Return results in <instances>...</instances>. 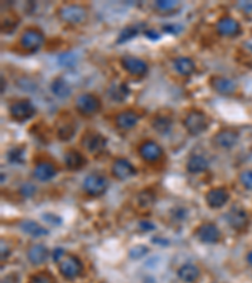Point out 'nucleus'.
Here are the masks:
<instances>
[{"mask_svg": "<svg viewBox=\"0 0 252 283\" xmlns=\"http://www.w3.org/2000/svg\"><path fill=\"white\" fill-rule=\"evenodd\" d=\"M208 85L213 92L221 96H232L237 92V85L230 77L221 76V74H213L209 77Z\"/></svg>", "mask_w": 252, "mask_h": 283, "instance_id": "f8f14e48", "label": "nucleus"}, {"mask_svg": "<svg viewBox=\"0 0 252 283\" xmlns=\"http://www.w3.org/2000/svg\"><path fill=\"white\" fill-rule=\"evenodd\" d=\"M206 203L211 209H219V208L225 207L227 202L230 200V193L226 188L218 186V188H212L207 191Z\"/></svg>", "mask_w": 252, "mask_h": 283, "instance_id": "a211bd4d", "label": "nucleus"}, {"mask_svg": "<svg viewBox=\"0 0 252 283\" xmlns=\"http://www.w3.org/2000/svg\"><path fill=\"white\" fill-rule=\"evenodd\" d=\"M28 283H56V281L50 272H38L30 276Z\"/></svg>", "mask_w": 252, "mask_h": 283, "instance_id": "473e14b6", "label": "nucleus"}, {"mask_svg": "<svg viewBox=\"0 0 252 283\" xmlns=\"http://www.w3.org/2000/svg\"><path fill=\"white\" fill-rule=\"evenodd\" d=\"M77 125L68 112H62L56 120V135L61 141H69L76 134Z\"/></svg>", "mask_w": 252, "mask_h": 283, "instance_id": "9d476101", "label": "nucleus"}, {"mask_svg": "<svg viewBox=\"0 0 252 283\" xmlns=\"http://www.w3.org/2000/svg\"><path fill=\"white\" fill-rule=\"evenodd\" d=\"M57 174V168L51 161H39L33 169V176L38 181H50Z\"/></svg>", "mask_w": 252, "mask_h": 283, "instance_id": "412c9836", "label": "nucleus"}, {"mask_svg": "<svg viewBox=\"0 0 252 283\" xmlns=\"http://www.w3.org/2000/svg\"><path fill=\"white\" fill-rule=\"evenodd\" d=\"M36 193H37V186L29 181L24 182V184H23L19 189V194L25 199L32 198V196H33Z\"/></svg>", "mask_w": 252, "mask_h": 283, "instance_id": "c9c22d12", "label": "nucleus"}, {"mask_svg": "<svg viewBox=\"0 0 252 283\" xmlns=\"http://www.w3.org/2000/svg\"><path fill=\"white\" fill-rule=\"evenodd\" d=\"M174 121L173 117L168 113H155L150 118V126L154 131L160 135H167L172 131Z\"/></svg>", "mask_w": 252, "mask_h": 283, "instance_id": "aec40b11", "label": "nucleus"}, {"mask_svg": "<svg viewBox=\"0 0 252 283\" xmlns=\"http://www.w3.org/2000/svg\"><path fill=\"white\" fill-rule=\"evenodd\" d=\"M37 110L34 107L33 102L28 98H18L9 104L8 113L13 121L17 122H25L30 120L36 114Z\"/></svg>", "mask_w": 252, "mask_h": 283, "instance_id": "39448f33", "label": "nucleus"}, {"mask_svg": "<svg viewBox=\"0 0 252 283\" xmlns=\"http://www.w3.org/2000/svg\"><path fill=\"white\" fill-rule=\"evenodd\" d=\"M64 256H66V251L63 248H56L55 251H53V261L56 263H58Z\"/></svg>", "mask_w": 252, "mask_h": 283, "instance_id": "a19ab883", "label": "nucleus"}, {"mask_svg": "<svg viewBox=\"0 0 252 283\" xmlns=\"http://www.w3.org/2000/svg\"><path fill=\"white\" fill-rule=\"evenodd\" d=\"M119 62H120L121 68L134 78H144L149 72L148 63L136 56H123Z\"/></svg>", "mask_w": 252, "mask_h": 283, "instance_id": "0eeeda50", "label": "nucleus"}, {"mask_svg": "<svg viewBox=\"0 0 252 283\" xmlns=\"http://www.w3.org/2000/svg\"><path fill=\"white\" fill-rule=\"evenodd\" d=\"M240 182L247 190H252V170H245L240 174Z\"/></svg>", "mask_w": 252, "mask_h": 283, "instance_id": "e433bc0d", "label": "nucleus"}, {"mask_svg": "<svg viewBox=\"0 0 252 283\" xmlns=\"http://www.w3.org/2000/svg\"><path fill=\"white\" fill-rule=\"evenodd\" d=\"M239 139L240 135L237 131L232 130V128H223V130H219L218 132L213 135L212 144L218 149L230 150L237 145Z\"/></svg>", "mask_w": 252, "mask_h": 283, "instance_id": "f3484780", "label": "nucleus"}, {"mask_svg": "<svg viewBox=\"0 0 252 283\" xmlns=\"http://www.w3.org/2000/svg\"><path fill=\"white\" fill-rule=\"evenodd\" d=\"M163 30H164L165 33H170V34H177V33H178V27H177V25L168 24L163 27Z\"/></svg>", "mask_w": 252, "mask_h": 283, "instance_id": "c03bdc74", "label": "nucleus"}, {"mask_svg": "<svg viewBox=\"0 0 252 283\" xmlns=\"http://www.w3.org/2000/svg\"><path fill=\"white\" fill-rule=\"evenodd\" d=\"M208 160L202 155L189 156L188 161H187V171L189 174H200V172L208 170Z\"/></svg>", "mask_w": 252, "mask_h": 283, "instance_id": "bb28decb", "label": "nucleus"}, {"mask_svg": "<svg viewBox=\"0 0 252 283\" xmlns=\"http://www.w3.org/2000/svg\"><path fill=\"white\" fill-rule=\"evenodd\" d=\"M172 63L173 69L176 71L178 76L183 77V78L193 76L195 73V69H197L194 60L190 57H187V56H179V57L174 58Z\"/></svg>", "mask_w": 252, "mask_h": 283, "instance_id": "6ab92c4d", "label": "nucleus"}, {"mask_svg": "<svg viewBox=\"0 0 252 283\" xmlns=\"http://www.w3.org/2000/svg\"><path fill=\"white\" fill-rule=\"evenodd\" d=\"M228 224L231 226V228L235 229L236 231H241L249 226V215L245 212L244 209H240V208H233L227 215Z\"/></svg>", "mask_w": 252, "mask_h": 283, "instance_id": "4be33fe9", "label": "nucleus"}, {"mask_svg": "<svg viewBox=\"0 0 252 283\" xmlns=\"http://www.w3.org/2000/svg\"><path fill=\"white\" fill-rule=\"evenodd\" d=\"M246 261H247V263H249L250 267H252V251H250L249 253H247Z\"/></svg>", "mask_w": 252, "mask_h": 283, "instance_id": "a18cd8bd", "label": "nucleus"}, {"mask_svg": "<svg viewBox=\"0 0 252 283\" xmlns=\"http://www.w3.org/2000/svg\"><path fill=\"white\" fill-rule=\"evenodd\" d=\"M177 276H178L179 280L183 281V282L193 283L199 278L200 271L197 266H194V264L187 263L178 268V271H177Z\"/></svg>", "mask_w": 252, "mask_h": 283, "instance_id": "cd10ccee", "label": "nucleus"}, {"mask_svg": "<svg viewBox=\"0 0 252 283\" xmlns=\"http://www.w3.org/2000/svg\"><path fill=\"white\" fill-rule=\"evenodd\" d=\"M56 15L62 23L72 27H78L87 22L90 11L80 3H63L56 10Z\"/></svg>", "mask_w": 252, "mask_h": 283, "instance_id": "f257e3e1", "label": "nucleus"}, {"mask_svg": "<svg viewBox=\"0 0 252 283\" xmlns=\"http://www.w3.org/2000/svg\"><path fill=\"white\" fill-rule=\"evenodd\" d=\"M9 256H10V249L8 247V243L1 240V262L5 261Z\"/></svg>", "mask_w": 252, "mask_h": 283, "instance_id": "79ce46f5", "label": "nucleus"}, {"mask_svg": "<svg viewBox=\"0 0 252 283\" xmlns=\"http://www.w3.org/2000/svg\"><path fill=\"white\" fill-rule=\"evenodd\" d=\"M8 160L11 164H23L24 161V149L23 147H13L8 153Z\"/></svg>", "mask_w": 252, "mask_h": 283, "instance_id": "72a5a7b5", "label": "nucleus"}, {"mask_svg": "<svg viewBox=\"0 0 252 283\" xmlns=\"http://www.w3.org/2000/svg\"><path fill=\"white\" fill-rule=\"evenodd\" d=\"M74 110L85 118L93 117L102 109L101 98L92 92H83L74 98Z\"/></svg>", "mask_w": 252, "mask_h": 283, "instance_id": "20e7f679", "label": "nucleus"}, {"mask_svg": "<svg viewBox=\"0 0 252 283\" xmlns=\"http://www.w3.org/2000/svg\"><path fill=\"white\" fill-rule=\"evenodd\" d=\"M144 34H145L146 38H149L150 41H156V39H160V33L155 29H145L144 30Z\"/></svg>", "mask_w": 252, "mask_h": 283, "instance_id": "ea45409f", "label": "nucleus"}, {"mask_svg": "<svg viewBox=\"0 0 252 283\" xmlns=\"http://www.w3.org/2000/svg\"><path fill=\"white\" fill-rule=\"evenodd\" d=\"M140 228H141V230L144 231H149V230H154L155 229V226H154L153 223H150V222H140Z\"/></svg>", "mask_w": 252, "mask_h": 283, "instance_id": "37998d69", "label": "nucleus"}, {"mask_svg": "<svg viewBox=\"0 0 252 283\" xmlns=\"http://www.w3.org/2000/svg\"><path fill=\"white\" fill-rule=\"evenodd\" d=\"M194 235L199 242L204 243V244H216L221 240L222 233L216 224L202 223L194 230Z\"/></svg>", "mask_w": 252, "mask_h": 283, "instance_id": "dca6fc26", "label": "nucleus"}, {"mask_svg": "<svg viewBox=\"0 0 252 283\" xmlns=\"http://www.w3.org/2000/svg\"><path fill=\"white\" fill-rule=\"evenodd\" d=\"M155 8L160 11H170L178 8L179 3L174 1V0H158L155 1Z\"/></svg>", "mask_w": 252, "mask_h": 283, "instance_id": "f704fd0d", "label": "nucleus"}, {"mask_svg": "<svg viewBox=\"0 0 252 283\" xmlns=\"http://www.w3.org/2000/svg\"><path fill=\"white\" fill-rule=\"evenodd\" d=\"M139 33H140L139 25H129V27L124 28V29L120 32V34H119L116 43L124 44L126 43V42L131 41V39H134L135 37L139 36Z\"/></svg>", "mask_w": 252, "mask_h": 283, "instance_id": "7c9ffc66", "label": "nucleus"}, {"mask_svg": "<svg viewBox=\"0 0 252 283\" xmlns=\"http://www.w3.org/2000/svg\"><path fill=\"white\" fill-rule=\"evenodd\" d=\"M107 96L113 102L116 104H123L125 100L130 96V88L129 86L124 83V82H116V83H111L107 88Z\"/></svg>", "mask_w": 252, "mask_h": 283, "instance_id": "5701e85b", "label": "nucleus"}, {"mask_svg": "<svg viewBox=\"0 0 252 283\" xmlns=\"http://www.w3.org/2000/svg\"><path fill=\"white\" fill-rule=\"evenodd\" d=\"M43 221H46L47 223L52 224V226H61L62 224V218L58 217V215L53 214V213H46V214L42 215Z\"/></svg>", "mask_w": 252, "mask_h": 283, "instance_id": "58836bf2", "label": "nucleus"}, {"mask_svg": "<svg viewBox=\"0 0 252 283\" xmlns=\"http://www.w3.org/2000/svg\"><path fill=\"white\" fill-rule=\"evenodd\" d=\"M19 228L23 233L33 238H42L48 235V229H46L43 226L32 221V219H25V221L20 222Z\"/></svg>", "mask_w": 252, "mask_h": 283, "instance_id": "a878e982", "label": "nucleus"}, {"mask_svg": "<svg viewBox=\"0 0 252 283\" xmlns=\"http://www.w3.org/2000/svg\"><path fill=\"white\" fill-rule=\"evenodd\" d=\"M149 252L148 248L145 247V245H136V247L131 248L129 251V257L132 259H140L143 258L144 256H145L146 253Z\"/></svg>", "mask_w": 252, "mask_h": 283, "instance_id": "4c0bfd02", "label": "nucleus"}, {"mask_svg": "<svg viewBox=\"0 0 252 283\" xmlns=\"http://www.w3.org/2000/svg\"><path fill=\"white\" fill-rule=\"evenodd\" d=\"M216 32L218 36L225 38H235L240 36L242 32V27L237 19L233 16L223 15L216 23Z\"/></svg>", "mask_w": 252, "mask_h": 283, "instance_id": "9b49d317", "label": "nucleus"}, {"mask_svg": "<svg viewBox=\"0 0 252 283\" xmlns=\"http://www.w3.org/2000/svg\"><path fill=\"white\" fill-rule=\"evenodd\" d=\"M111 174L119 181H125L134 177L137 174V170L127 159L118 158L111 165Z\"/></svg>", "mask_w": 252, "mask_h": 283, "instance_id": "2eb2a0df", "label": "nucleus"}, {"mask_svg": "<svg viewBox=\"0 0 252 283\" xmlns=\"http://www.w3.org/2000/svg\"><path fill=\"white\" fill-rule=\"evenodd\" d=\"M154 202H155V194L149 189L140 191L136 196L137 207L141 209H149L150 207H153Z\"/></svg>", "mask_w": 252, "mask_h": 283, "instance_id": "c756f323", "label": "nucleus"}, {"mask_svg": "<svg viewBox=\"0 0 252 283\" xmlns=\"http://www.w3.org/2000/svg\"><path fill=\"white\" fill-rule=\"evenodd\" d=\"M137 153L145 163H156V161L162 160V158L164 156L163 147L153 140H146V141L141 142L137 147Z\"/></svg>", "mask_w": 252, "mask_h": 283, "instance_id": "4468645a", "label": "nucleus"}, {"mask_svg": "<svg viewBox=\"0 0 252 283\" xmlns=\"http://www.w3.org/2000/svg\"><path fill=\"white\" fill-rule=\"evenodd\" d=\"M107 188H109V180L102 174L92 172V174H88L83 179L82 189L86 193V195L88 196L99 198V196L104 195L106 193Z\"/></svg>", "mask_w": 252, "mask_h": 283, "instance_id": "6e6552de", "label": "nucleus"}, {"mask_svg": "<svg viewBox=\"0 0 252 283\" xmlns=\"http://www.w3.org/2000/svg\"><path fill=\"white\" fill-rule=\"evenodd\" d=\"M140 113L137 111L132 109L124 110L120 111L114 118V123H115V127L119 131H124V132H127V131L132 130L134 127H136L137 123H139Z\"/></svg>", "mask_w": 252, "mask_h": 283, "instance_id": "ddd939ff", "label": "nucleus"}, {"mask_svg": "<svg viewBox=\"0 0 252 283\" xmlns=\"http://www.w3.org/2000/svg\"><path fill=\"white\" fill-rule=\"evenodd\" d=\"M63 160H64V165L68 170H81L87 164V159L76 149L67 150Z\"/></svg>", "mask_w": 252, "mask_h": 283, "instance_id": "b1692460", "label": "nucleus"}, {"mask_svg": "<svg viewBox=\"0 0 252 283\" xmlns=\"http://www.w3.org/2000/svg\"><path fill=\"white\" fill-rule=\"evenodd\" d=\"M50 256V251L48 248L43 244H33L28 248L27 251V258L33 266H39L43 264Z\"/></svg>", "mask_w": 252, "mask_h": 283, "instance_id": "393cba45", "label": "nucleus"}, {"mask_svg": "<svg viewBox=\"0 0 252 283\" xmlns=\"http://www.w3.org/2000/svg\"><path fill=\"white\" fill-rule=\"evenodd\" d=\"M107 145V139L95 130H87L81 136V146L87 151L88 154L102 153Z\"/></svg>", "mask_w": 252, "mask_h": 283, "instance_id": "1a4fd4ad", "label": "nucleus"}, {"mask_svg": "<svg viewBox=\"0 0 252 283\" xmlns=\"http://www.w3.org/2000/svg\"><path fill=\"white\" fill-rule=\"evenodd\" d=\"M46 43L44 33L37 27H27L18 38V48L25 53H37Z\"/></svg>", "mask_w": 252, "mask_h": 283, "instance_id": "f03ea898", "label": "nucleus"}, {"mask_svg": "<svg viewBox=\"0 0 252 283\" xmlns=\"http://www.w3.org/2000/svg\"><path fill=\"white\" fill-rule=\"evenodd\" d=\"M58 271L63 278L68 281L76 280L83 273V263L74 254H66L58 262Z\"/></svg>", "mask_w": 252, "mask_h": 283, "instance_id": "423d86ee", "label": "nucleus"}, {"mask_svg": "<svg viewBox=\"0 0 252 283\" xmlns=\"http://www.w3.org/2000/svg\"><path fill=\"white\" fill-rule=\"evenodd\" d=\"M18 24H19V18H18L17 14H5V16H3V19H1V30H3V33L9 34V33L17 29Z\"/></svg>", "mask_w": 252, "mask_h": 283, "instance_id": "2f4dec72", "label": "nucleus"}, {"mask_svg": "<svg viewBox=\"0 0 252 283\" xmlns=\"http://www.w3.org/2000/svg\"><path fill=\"white\" fill-rule=\"evenodd\" d=\"M51 91L58 98H68L72 95V88L63 77H56L51 83Z\"/></svg>", "mask_w": 252, "mask_h": 283, "instance_id": "c85d7f7f", "label": "nucleus"}, {"mask_svg": "<svg viewBox=\"0 0 252 283\" xmlns=\"http://www.w3.org/2000/svg\"><path fill=\"white\" fill-rule=\"evenodd\" d=\"M184 128L190 136H199L203 132H206L211 123V118L208 114L202 110H190L188 113L184 116L183 121Z\"/></svg>", "mask_w": 252, "mask_h": 283, "instance_id": "7ed1b4c3", "label": "nucleus"}]
</instances>
